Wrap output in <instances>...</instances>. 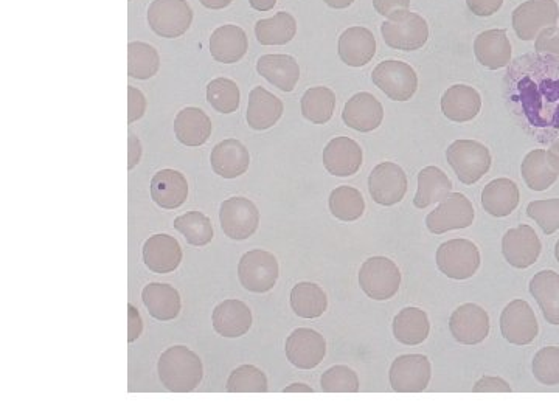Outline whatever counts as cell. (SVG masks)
I'll use <instances>...</instances> for the list:
<instances>
[{
  "label": "cell",
  "instance_id": "obj_53",
  "mask_svg": "<svg viewBox=\"0 0 559 419\" xmlns=\"http://www.w3.org/2000/svg\"><path fill=\"white\" fill-rule=\"evenodd\" d=\"M410 0H373L376 13L384 18H390L398 11L409 10Z\"/></svg>",
  "mask_w": 559,
  "mask_h": 419
},
{
  "label": "cell",
  "instance_id": "obj_28",
  "mask_svg": "<svg viewBox=\"0 0 559 419\" xmlns=\"http://www.w3.org/2000/svg\"><path fill=\"white\" fill-rule=\"evenodd\" d=\"M257 70L264 80L282 92H292L300 80V67L291 55H264L258 59Z\"/></svg>",
  "mask_w": 559,
  "mask_h": 419
},
{
  "label": "cell",
  "instance_id": "obj_13",
  "mask_svg": "<svg viewBox=\"0 0 559 419\" xmlns=\"http://www.w3.org/2000/svg\"><path fill=\"white\" fill-rule=\"evenodd\" d=\"M219 221L226 236L235 241H244L257 232L260 226V212L250 199L230 198L221 205Z\"/></svg>",
  "mask_w": 559,
  "mask_h": 419
},
{
  "label": "cell",
  "instance_id": "obj_25",
  "mask_svg": "<svg viewBox=\"0 0 559 419\" xmlns=\"http://www.w3.org/2000/svg\"><path fill=\"white\" fill-rule=\"evenodd\" d=\"M521 173L530 190L546 191L559 177V163L550 151L535 149L525 156Z\"/></svg>",
  "mask_w": 559,
  "mask_h": 419
},
{
  "label": "cell",
  "instance_id": "obj_19",
  "mask_svg": "<svg viewBox=\"0 0 559 419\" xmlns=\"http://www.w3.org/2000/svg\"><path fill=\"white\" fill-rule=\"evenodd\" d=\"M364 153L350 137H336L323 149V167L336 177L355 176L362 167Z\"/></svg>",
  "mask_w": 559,
  "mask_h": 419
},
{
  "label": "cell",
  "instance_id": "obj_57",
  "mask_svg": "<svg viewBox=\"0 0 559 419\" xmlns=\"http://www.w3.org/2000/svg\"><path fill=\"white\" fill-rule=\"evenodd\" d=\"M199 2L209 10H224L232 4L233 0H199Z\"/></svg>",
  "mask_w": 559,
  "mask_h": 419
},
{
  "label": "cell",
  "instance_id": "obj_56",
  "mask_svg": "<svg viewBox=\"0 0 559 419\" xmlns=\"http://www.w3.org/2000/svg\"><path fill=\"white\" fill-rule=\"evenodd\" d=\"M250 7L254 8V10L261 11H269L277 5V0H249Z\"/></svg>",
  "mask_w": 559,
  "mask_h": 419
},
{
  "label": "cell",
  "instance_id": "obj_30",
  "mask_svg": "<svg viewBox=\"0 0 559 419\" xmlns=\"http://www.w3.org/2000/svg\"><path fill=\"white\" fill-rule=\"evenodd\" d=\"M477 61L490 70L504 69L511 63V44L505 30H487L474 41Z\"/></svg>",
  "mask_w": 559,
  "mask_h": 419
},
{
  "label": "cell",
  "instance_id": "obj_49",
  "mask_svg": "<svg viewBox=\"0 0 559 419\" xmlns=\"http://www.w3.org/2000/svg\"><path fill=\"white\" fill-rule=\"evenodd\" d=\"M535 49L538 53L559 56V27L542 30L536 38Z\"/></svg>",
  "mask_w": 559,
  "mask_h": 419
},
{
  "label": "cell",
  "instance_id": "obj_15",
  "mask_svg": "<svg viewBox=\"0 0 559 419\" xmlns=\"http://www.w3.org/2000/svg\"><path fill=\"white\" fill-rule=\"evenodd\" d=\"M369 191L376 204L384 207L400 204L407 193L406 173L396 163H379L370 173Z\"/></svg>",
  "mask_w": 559,
  "mask_h": 419
},
{
  "label": "cell",
  "instance_id": "obj_7",
  "mask_svg": "<svg viewBox=\"0 0 559 419\" xmlns=\"http://www.w3.org/2000/svg\"><path fill=\"white\" fill-rule=\"evenodd\" d=\"M191 22L193 10L187 0H153L148 8V24L160 38H181Z\"/></svg>",
  "mask_w": 559,
  "mask_h": 419
},
{
  "label": "cell",
  "instance_id": "obj_54",
  "mask_svg": "<svg viewBox=\"0 0 559 419\" xmlns=\"http://www.w3.org/2000/svg\"><path fill=\"white\" fill-rule=\"evenodd\" d=\"M129 314V329H128V340L129 342H136L140 336H142L143 331V320L140 317L139 311L132 305H128Z\"/></svg>",
  "mask_w": 559,
  "mask_h": 419
},
{
  "label": "cell",
  "instance_id": "obj_39",
  "mask_svg": "<svg viewBox=\"0 0 559 419\" xmlns=\"http://www.w3.org/2000/svg\"><path fill=\"white\" fill-rule=\"evenodd\" d=\"M291 308L302 319H317L327 311V294L317 284L302 281L292 288Z\"/></svg>",
  "mask_w": 559,
  "mask_h": 419
},
{
  "label": "cell",
  "instance_id": "obj_52",
  "mask_svg": "<svg viewBox=\"0 0 559 419\" xmlns=\"http://www.w3.org/2000/svg\"><path fill=\"white\" fill-rule=\"evenodd\" d=\"M474 392L476 393H511V387L504 379L494 378V376H487L476 382L474 385Z\"/></svg>",
  "mask_w": 559,
  "mask_h": 419
},
{
  "label": "cell",
  "instance_id": "obj_41",
  "mask_svg": "<svg viewBox=\"0 0 559 419\" xmlns=\"http://www.w3.org/2000/svg\"><path fill=\"white\" fill-rule=\"evenodd\" d=\"M160 67L159 52L146 42H131L128 46V73L136 80H150Z\"/></svg>",
  "mask_w": 559,
  "mask_h": 419
},
{
  "label": "cell",
  "instance_id": "obj_61",
  "mask_svg": "<svg viewBox=\"0 0 559 419\" xmlns=\"http://www.w3.org/2000/svg\"><path fill=\"white\" fill-rule=\"evenodd\" d=\"M555 257H556V260L559 261V241H558V243H556V246H555Z\"/></svg>",
  "mask_w": 559,
  "mask_h": 419
},
{
  "label": "cell",
  "instance_id": "obj_58",
  "mask_svg": "<svg viewBox=\"0 0 559 419\" xmlns=\"http://www.w3.org/2000/svg\"><path fill=\"white\" fill-rule=\"evenodd\" d=\"M283 393H314L313 388L306 384H292L283 388Z\"/></svg>",
  "mask_w": 559,
  "mask_h": 419
},
{
  "label": "cell",
  "instance_id": "obj_20",
  "mask_svg": "<svg viewBox=\"0 0 559 419\" xmlns=\"http://www.w3.org/2000/svg\"><path fill=\"white\" fill-rule=\"evenodd\" d=\"M342 120L348 128L358 132H372L382 125L384 108L375 95L369 92L353 95L345 103Z\"/></svg>",
  "mask_w": 559,
  "mask_h": 419
},
{
  "label": "cell",
  "instance_id": "obj_47",
  "mask_svg": "<svg viewBox=\"0 0 559 419\" xmlns=\"http://www.w3.org/2000/svg\"><path fill=\"white\" fill-rule=\"evenodd\" d=\"M533 374L542 385H559V348L546 347L533 359Z\"/></svg>",
  "mask_w": 559,
  "mask_h": 419
},
{
  "label": "cell",
  "instance_id": "obj_18",
  "mask_svg": "<svg viewBox=\"0 0 559 419\" xmlns=\"http://www.w3.org/2000/svg\"><path fill=\"white\" fill-rule=\"evenodd\" d=\"M542 244L535 230L530 226L516 227L505 233L502 239V253L510 266L527 269L538 261Z\"/></svg>",
  "mask_w": 559,
  "mask_h": 419
},
{
  "label": "cell",
  "instance_id": "obj_17",
  "mask_svg": "<svg viewBox=\"0 0 559 419\" xmlns=\"http://www.w3.org/2000/svg\"><path fill=\"white\" fill-rule=\"evenodd\" d=\"M286 357L300 370H313L327 354V342L314 329L299 328L286 340Z\"/></svg>",
  "mask_w": 559,
  "mask_h": 419
},
{
  "label": "cell",
  "instance_id": "obj_9",
  "mask_svg": "<svg viewBox=\"0 0 559 419\" xmlns=\"http://www.w3.org/2000/svg\"><path fill=\"white\" fill-rule=\"evenodd\" d=\"M372 80L379 91L393 101L410 100L418 89L417 72L409 64L396 59L379 63L373 70Z\"/></svg>",
  "mask_w": 559,
  "mask_h": 419
},
{
  "label": "cell",
  "instance_id": "obj_6",
  "mask_svg": "<svg viewBox=\"0 0 559 419\" xmlns=\"http://www.w3.org/2000/svg\"><path fill=\"white\" fill-rule=\"evenodd\" d=\"M437 266L441 274L452 280H468L480 267V252L469 239H451L437 250Z\"/></svg>",
  "mask_w": 559,
  "mask_h": 419
},
{
  "label": "cell",
  "instance_id": "obj_29",
  "mask_svg": "<svg viewBox=\"0 0 559 419\" xmlns=\"http://www.w3.org/2000/svg\"><path fill=\"white\" fill-rule=\"evenodd\" d=\"M249 49L246 32L238 25H221L210 38V53L218 63L235 64Z\"/></svg>",
  "mask_w": 559,
  "mask_h": 419
},
{
  "label": "cell",
  "instance_id": "obj_42",
  "mask_svg": "<svg viewBox=\"0 0 559 419\" xmlns=\"http://www.w3.org/2000/svg\"><path fill=\"white\" fill-rule=\"evenodd\" d=\"M328 204L334 218L344 222L358 221L365 212V201L361 191L348 185L331 191Z\"/></svg>",
  "mask_w": 559,
  "mask_h": 419
},
{
  "label": "cell",
  "instance_id": "obj_4",
  "mask_svg": "<svg viewBox=\"0 0 559 419\" xmlns=\"http://www.w3.org/2000/svg\"><path fill=\"white\" fill-rule=\"evenodd\" d=\"M446 159L459 181L465 185L479 182L491 168V153L476 140H457L446 151Z\"/></svg>",
  "mask_w": 559,
  "mask_h": 419
},
{
  "label": "cell",
  "instance_id": "obj_60",
  "mask_svg": "<svg viewBox=\"0 0 559 419\" xmlns=\"http://www.w3.org/2000/svg\"><path fill=\"white\" fill-rule=\"evenodd\" d=\"M549 151H550V153L553 154V156L556 157V160H558V163H559V139L555 140V142H553V145L550 146Z\"/></svg>",
  "mask_w": 559,
  "mask_h": 419
},
{
  "label": "cell",
  "instance_id": "obj_5",
  "mask_svg": "<svg viewBox=\"0 0 559 419\" xmlns=\"http://www.w3.org/2000/svg\"><path fill=\"white\" fill-rule=\"evenodd\" d=\"M359 284L367 297L376 302H384L400 291L401 272L390 258H369L359 271Z\"/></svg>",
  "mask_w": 559,
  "mask_h": 419
},
{
  "label": "cell",
  "instance_id": "obj_38",
  "mask_svg": "<svg viewBox=\"0 0 559 419\" xmlns=\"http://www.w3.org/2000/svg\"><path fill=\"white\" fill-rule=\"evenodd\" d=\"M261 46H285L297 35V22L292 14L280 11L274 18L261 19L255 25Z\"/></svg>",
  "mask_w": 559,
  "mask_h": 419
},
{
  "label": "cell",
  "instance_id": "obj_46",
  "mask_svg": "<svg viewBox=\"0 0 559 419\" xmlns=\"http://www.w3.org/2000/svg\"><path fill=\"white\" fill-rule=\"evenodd\" d=\"M325 393H358L359 378L347 365H336L325 371L320 379Z\"/></svg>",
  "mask_w": 559,
  "mask_h": 419
},
{
  "label": "cell",
  "instance_id": "obj_27",
  "mask_svg": "<svg viewBox=\"0 0 559 419\" xmlns=\"http://www.w3.org/2000/svg\"><path fill=\"white\" fill-rule=\"evenodd\" d=\"M210 162L218 176L224 179H237L249 170V151L240 140L227 139L213 148Z\"/></svg>",
  "mask_w": 559,
  "mask_h": 419
},
{
  "label": "cell",
  "instance_id": "obj_12",
  "mask_svg": "<svg viewBox=\"0 0 559 419\" xmlns=\"http://www.w3.org/2000/svg\"><path fill=\"white\" fill-rule=\"evenodd\" d=\"M432 367L423 354H404L396 357L390 367V385L398 393H420L431 382Z\"/></svg>",
  "mask_w": 559,
  "mask_h": 419
},
{
  "label": "cell",
  "instance_id": "obj_36",
  "mask_svg": "<svg viewBox=\"0 0 559 419\" xmlns=\"http://www.w3.org/2000/svg\"><path fill=\"white\" fill-rule=\"evenodd\" d=\"M530 294L541 308L542 316L550 325H559V274L542 271L530 281Z\"/></svg>",
  "mask_w": 559,
  "mask_h": 419
},
{
  "label": "cell",
  "instance_id": "obj_33",
  "mask_svg": "<svg viewBox=\"0 0 559 419\" xmlns=\"http://www.w3.org/2000/svg\"><path fill=\"white\" fill-rule=\"evenodd\" d=\"M521 201L518 185L510 179H496L482 191V207L494 218H505L518 208Z\"/></svg>",
  "mask_w": 559,
  "mask_h": 419
},
{
  "label": "cell",
  "instance_id": "obj_34",
  "mask_svg": "<svg viewBox=\"0 0 559 419\" xmlns=\"http://www.w3.org/2000/svg\"><path fill=\"white\" fill-rule=\"evenodd\" d=\"M212 120L199 108H185L174 118V134L185 146H202L212 136Z\"/></svg>",
  "mask_w": 559,
  "mask_h": 419
},
{
  "label": "cell",
  "instance_id": "obj_35",
  "mask_svg": "<svg viewBox=\"0 0 559 419\" xmlns=\"http://www.w3.org/2000/svg\"><path fill=\"white\" fill-rule=\"evenodd\" d=\"M429 331H431V323L428 314L415 306L404 308L393 319V336L403 345L409 347L421 345L428 339Z\"/></svg>",
  "mask_w": 559,
  "mask_h": 419
},
{
  "label": "cell",
  "instance_id": "obj_23",
  "mask_svg": "<svg viewBox=\"0 0 559 419\" xmlns=\"http://www.w3.org/2000/svg\"><path fill=\"white\" fill-rule=\"evenodd\" d=\"M482 109V97L474 87L455 84L441 97V111L451 122H471Z\"/></svg>",
  "mask_w": 559,
  "mask_h": 419
},
{
  "label": "cell",
  "instance_id": "obj_32",
  "mask_svg": "<svg viewBox=\"0 0 559 419\" xmlns=\"http://www.w3.org/2000/svg\"><path fill=\"white\" fill-rule=\"evenodd\" d=\"M142 300L143 305L150 312V316L159 322H170V320L176 319L181 312V295H179L178 289H174L170 284H148L143 289Z\"/></svg>",
  "mask_w": 559,
  "mask_h": 419
},
{
  "label": "cell",
  "instance_id": "obj_14",
  "mask_svg": "<svg viewBox=\"0 0 559 419\" xmlns=\"http://www.w3.org/2000/svg\"><path fill=\"white\" fill-rule=\"evenodd\" d=\"M500 333L507 342L524 347L538 337L539 325L535 311L525 300H513L500 316Z\"/></svg>",
  "mask_w": 559,
  "mask_h": 419
},
{
  "label": "cell",
  "instance_id": "obj_8",
  "mask_svg": "<svg viewBox=\"0 0 559 419\" xmlns=\"http://www.w3.org/2000/svg\"><path fill=\"white\" fill-rule=\"evenodd\" d=\"M280 275L277 258L268 250H250L244 253L238 264V278L243 288L255 294L274 289Z\"/></svg>",
  "mask_w": 559,
  "mask_h": 419
},
{
  "label": "cell",
  "instance_id": "obj_3",
  "mask_svg": "<svg viewBox=\"0 0 559 419\" xmlns=\"http://www.w3.org/2000/svg\"><path fill=\"white\" fill-rule=\"evenodd\" d=\"M382 38L387 46L403 52H414L426 46L429 39V25L418 14L404 10L392 14L381 25Z\"/></svg>",
  "mask_w": 559,
  "mask_h": 419
},
{
  "label": "cell",
  "instance_id": "obj_48",
  "mask_svg": "<svg viewBox=\"0 0 559 419\" xmlns=\"http://www.w3.org/2000/svg\"><path fill=\"white\" fill-rule=\"evenodd\" d=\"M527 215L541 227L546 235H552L559 230V199L530 202Z\"/></svg>",
  "mask_w": 559,
  "mask_h": 419
},
{
  "label": "cell",
  "instance_id": "obj_37",
  "mask_svg": "<svg viewBox=\"0 0 559 419\" xmlns=\"http://www.w3.org/2000/svg\"><path fill=\"white\" fill-rule=\"evenodd\" d=\"M452 182L440 168L426 167L418 174V191L414 204L417 208H428L435 202H441L451 194Z\"/></svg>",
  "mask_w": 559,
  "mask_h": 419
},
{
  "label": "cell",
  "instance_id": "obj_16",
  "mask_svg": "<svg viewBox=\"0 0 559 419\" xmlns=\"http://www.w3.org/2000/svg\"><path fill=\"white\" fill-rule=\"evenodd\" d=\"M490 316L482 306L465 303L452 312L449 329L452 337L462 345H477L490 334Z\"/></svg>",
  "mask_w": 559,
  "mask_h": 419
},
{
  "label": "cell",
  "instance_id": "obj_51",
  "mask_svg": "<svg viewBox=\"0 0 559 419\" xmlns=\"http://www.w3.org/2000/svg\"><path fill=\"white\" fill-rule=\"evenodd\" d=\"M466 5L479 18H490L502 8L504 0H466Z\"/></svg>",
  "mask_w": 559,
  "mask_h": 419
},
{
  "label": "cell",
  "instance_id": "obj_59",
  "mask_svg": "<svg viewBox=\"0 0 559 419\" xmlns=\"http://www.w3.org/2000/svg\"><path fill=\"white\" fill-rule=\"evenodd\" d=\"M328 7L334 8V10H344V8L351 7L355 4V0H323Z\"/></svg>",
  "mask_w": 559,
  "mask_h": 419
},
{
  "label": "cell",
  "instance_id": "obj_24",
  "mask_svg": "<svg viewBox=\"0 0 559 419\" xmlns=\"http://www.w3.org/2000/svg\"><path fill=\"white\" fill-rule=\"evenodd\" d=\"M285 106L280 98L275 97L264 87H254L249 94V104H247L246 120L247 125L255 131H266L277 125L282 118Z\"/></svg>",
  "mask_w": 559,
  "mask_h": 419
},
{
  "label": "cell",
  "instance_id": "obj_44",
  "mask_svg": "<svg viewBox=\"0 0 559 419\" xmlns=\"http://www.w3.org/2000/svg\"><path fill=\"white\" fill-rule=\"evenodd\" d=\"M207 101L221 114H233L240 108V87L229 78H216L207 86Z\"/></svg>",
  "mask_w": 559,
  "mask_h": 419
},
{
  "label": "cell",
  "instance_id": "obj_55",
  "mask_svg": "<svg viewBox=\"0 0 559 419\" xmlns=\"http://www.w3.org/2000/svg\"><path fill=\"white\" fill-rule=\"evenodd\" d=\"M128 143V168L129 170H134L139 165L140 159H142V143H140L139 137L134 136L132 132H129Z\"/></svg>",
  "mask_w": 559,
  "mask_h": 419
},
{
  "label": "cell",
  "instance_id": "obj_1",
  "mask_svg": "<svg viewBox=\"0 0 559 419\" xmlns=\"http://www.w3.org/2000/svg\"><path fill=\"white\" fill-rule=\"evenodd\" d=\"M504 95L525 132L542 143L559 139V56L536 52L514 59Z\"/></svg>",
  "mask_w": 559,
  "mask_h": 419
},
{
  "label": "cell",
  "instance_id": "obj_43",
  "mask_svg": "<svg viewBox=\"0 0 559 419\" xmlns=\"http://www.w3.org/2000/svg\"><path fill=\"white\" fill-rule=\"evenodd\" d=\"M174 229L184 235L188 244L196 247L207 246L215 236L212 221L201 212H188L174 219Z\"/></svg>",
  "mask_w": 559,
  "mask_h": 419
},
{
  "label": "cell",
  "instance_id": "obj_22",
  "mask_svg": "<svg viewBox=\"0 0 559 419\" xmlns=\"http://www.w3.org/2000/svg\"><path fill=\"white\" fill-rule=\"evenodd\" d=\"M337 52L342 63L350 67H364L375 58L376 39L369 28L351 27L339 38Z\"/></svg>",
  "mask_w": 559,
  "mask_h": 419
},
{
  "label": "cell",
  "instance_id": "obj_21",
  "mask_svg": "<svg viewBox=\"0 0 559 419\" xmlns=\"http://www.w3.org/2000/svg\"><path fill=\"white\" fill-rule=\"evenodd\" d=\"M182 247L170 235H154L143 246V261L154 274H170L182 261Z\"/></svg>",
  "mask_w": 559,
  "mask_h": 419
},
{
  "label": "cell",
  "instance_id": "obj_31",
  "mask_svg": "<svg viewBox=\"0 0 559 419\" xmlns=\"http://www.w3.org/2000/svg\"><path fill=\"white\" fill-rule=\"evenodd\" d=\"M151 198L165 210L181 207L188 198L187 177L181 171H159L151 181Z\"/></svg>",
  "mask_w": 559,
  "mask_h": 419
},
{
  "label": "cell",
  "instance_id": "obj_2",
  "mask_svg": "<svg viewBox=\"0 0 559 419\" xmlns=\"http://www.w3.org/2000/svg\"><path fill=\"white\" fill-rule=\"evenodd\" d=\"M162 385L173 393H190L201 384L204 367L198 354L187 347L168 348L157 364Z\"/></svg>",
  "mask_w": 559,
  "mask_h": 419
},
{
  "label": "cell",
  "instance_id": "obj_50",
  "mask_svg": "<svg viewBox=\"0 0 559 419\" xmlns=\"http://www.w3.org/2000/svg\"><path fill=\"white\" fill-rule=\"evenodd\" d=\"M128 123L137 122L145 115L146 112V97L143 92L137 87H128Z\"/></svg>",
  "mask_w": 559,
  "mask_h": 419
},
{
  "label": "cell",
  "instance_id": "obj_11",
  "mask_svg": "<svg viewBox=\"0 0 559 419\" xmlns=\"http://www.w3.org/2000/svg\"><path fill=\"white\" fill-rule=\"evenodd\" d=\"M474 213L473 204L462 193H451L440 202L434 212L429 213L426 218V226L434 235H443L451 230L468 229L473 226Z\"/></svg>",
  "mask_w": 559,
  "mask_h": 419
},
{
  "label": "cell",
  "instance_id": "obj_10",
  "mask_svg": "<svg viewBox=\"0 0 559 419\" xmlns=\"http://www.w3.org/2000/svg\"><path fill=\"white\" fill-rule=\"evenodd\" d=\"M558 19L556 0H527L513 11V28L522 41H535L542 30L555 27Z\"/></svg>",
  "mask_w": 559,
  "mask_h": 419
},
{
  "label": "cell",
  "instance_id": "obj_40",
  "mask_svg": "<svg viewBox=\"0 0 559 419\" xmlns=\"http://www.w3.org/2000/svg\"><path fill=\"white\" fill-rule=\"evenodd\" d=\"M303 117L314 125H325L333 118L336 109V95L328 87H311L303 94L302 101Z\"/></svg>",
  "mask_w": 559,
  "mask_h": 419
},
{
  "label": "cell",
  "instance_id": "obj_45",
  "mask_svg": "<svg viewBox=\"0 0 559 419\" xmlns=\"http://www.w3.org/2000/svg\"><path fill=\"white\" fill-rule=\"evenodd\" d=\"M268 388L266 374L254 365H241L227 379V392L230 393H266Z\"/></svg>",
  "mask_w": 559,
  "mask_h": 419
},
{
  "label": "cell",
  "instance_id": "obj_26",
  "mask_svg": "<svg viewBox=\"0 0 559 419\" xmlns=\"http://www.w3.org/2000/svg\"><path fill=\"white\" fill-rule=\"evenodd\" d=\"M213 328L227 339L244 336L252 328V311L240 300H224L213 311Z\"/></svg>",
  "mask_w": 559,
  "mask_h": 419
}]
</instances>
